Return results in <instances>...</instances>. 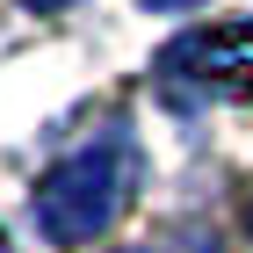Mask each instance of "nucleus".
Returning a JSON list of instances; mask_svg holds the SVG:
<instances>
[{"mask_svg": "<svg viewBox=\"0 0 253 253\" xmlns=\"http://www.w3.org/2000/svg\"><path fill=\"white\" fill-rule=\"evenodd\" d=\"M123 195H130V152L123 145H87V152L58 159L37 188V224L43 239H58V246H87L94 232H109L123 210Z\"/></svg>", "mask_w": 253, "mask_h": 253, "instance_id": "1", "label": "nucleus"}, {"mask_svg": "<svg viewBox=\"0 0 253 253\" xmlns=\"http://www.w3.org/2000/svg\"><path fill=\"white\" fill-rule=\"evenodd\" d=\"M174 65H195L203 87H224V94L253 101V22H217V29L188 37L174 51Z\"/></svg>", "mask_w": 253, "mask_h": 253, "instance_id": "2", "label": "nucleus"}, {"mask_svg": "<svg viewBox=\"0 0 253 253\" xmlns=\"http://www.w3.org/2000/svg\"><path fill=\"white\" fill-rule=\"evenodd\" d=\"M29 7H58V0H29Z\"/></svg>", "mask_w": 253, "mask_h": 253, "instance_id": "3", "label": "nucleus"}, {"mask_svg": "<svg viewBox=\"0 0 253 253\" xmlns=\"http://www.w3.org/2000/svg\"><path fill=\"white\" fill-rule=\"evenodd\" d=\"M0 253H7V239H0Z\"/></svg>", "mask_w": 253, "mask_h": 253, "instance_id": "4", "label": "nucleus"}]
</instances>
